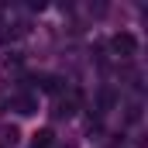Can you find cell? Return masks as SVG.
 I'll return each instance as SVG.
<instances>
[{"label":"cell","mask_w":148,"mask_h":148,"mask_svg":"<svg viewBox=\"0 0 148 148\" xmlns=\"http://www.w3.org/2000/svg\"><path fill=\"white\" fill-rule=\"evenodd\" d=\"M79 103H83V93H79V90H69V93H66V97H59V100H55V117H73L76 110H79Z\"/></svg>","instance_id":"7a4b0ae2"},{"label":"cell","mask_w":148,"mask_h":148,"mask_svg":"<svg viewBox=\"0 0 148 148\" xmlns=\"http://www.w3.org/2000/svg\"><path fill=\"white\" fill-rule=\"evenodd\" d=\"M110 48L121 55V59H131V55L138 52V38L131 35V31H117V35L110 38Z\"/></svg>","instance_id":"6da1fadb"},{"label":"cell","mask_w":148,"mask_h":148,"mask_svg":"<svg viewBox=\"0 0 148 148\" xmlns=\"http://www.w3.org/2000/svg\"><path fill=\"white\" fill-rule=\"evenodd\" d=\"M31 145H35V148H52V131H48V127H41L35 138H31Z\"/></svg>","instance_id":"5b68a950"},{"label":"cell","mask_w":148,"mask_h":148,"mask_svg":"<svg viewBox=\"0 0 148 148\" xmlns=\"http://www.w3.org/2000/svg\"><path fill=\"white\" fill-rule=\"evenodd\" d=\"M10 110L31 117V114H38V97H31V93H17V97L10 100Z\"/></svg>","instance_id":"3957f363"},{"label":"cell","mask_w":148,"mask_h":148,"mask_svg":"<svg viewBox=\"0 0 148 148\" xmlns=\"http://www.w3.org/2000/svg\"><path fill=\"white\" fill-rule=\"evenodd\" d=\"M17 141H21V131H17L14 124H3V127H0V145H3V148H14Z\"/></svg>","instance_id":"277c9868"},{"label":"cell","mask_w":148,"mask_h":148,"mask_svg":"<svg viewBox=\"0 0 148 148\" xmlns=\"http://www.w3.org/2000/svg\"><path fill=\"white\" fill-rule=\"evenodd\" d=\"M0 148H3V145H0Z\"/></svg>","instance_id":"8992f818"}]
</instances>
